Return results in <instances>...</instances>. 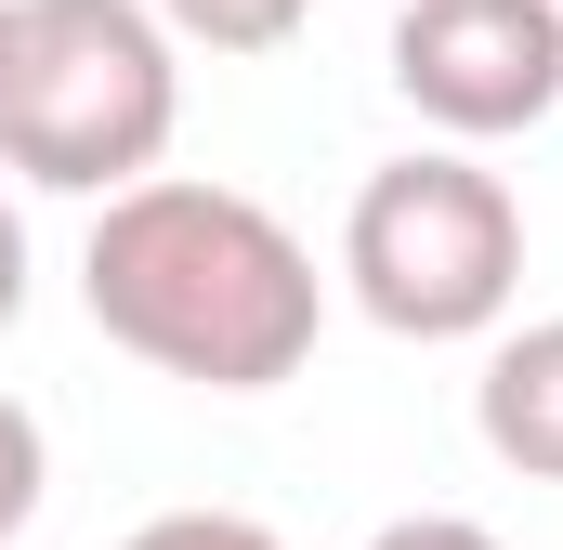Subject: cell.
<instances>
[{"label":"cell","instance_id":"cell-4","mask_svg":"<svg viewBox=\"0 0 563 550\" xmlns=\"http://www.w3.org/2000/svg\"><path fill=\"white\" fill-rule=\"evenodd\" d=\"M394 92L459 144H511L563 106V0H394Z\"/></svg>","mask_w":563,"mask_h":550},{"label":"cell","instance_id":"cell-9","mask_svg":"<svg viewBox=\"0 0 563 550\" xmlns=\"http://www.w3.org/2000/svg\"><path fill=\"white\" fill-rule=\"evenodd\" d=\"M367 550H498V538H485L472 512H407V525H380Z\"/></svg>","mask_w":563,"mask_h":550},{"label":"cell","instance_id":"cell-10","mask_svg":"<svg viewBox=\"0 0 563 550\" xmlns=\"http://www.w3.org/2000/svg\"><path fill=\"white\" fill-rule=\"evenodd\" d=\"M13 315H26V210L0 197V328H13Z\"/></svg>","mask_w":563,"mask_h":550},{"label":"cell","instance_id":"cell-5","mask_svg":"<svg viewBox=\"0 0 563 550\" xmlns=\"http://www.w3.org/2000/svg\"><path fill=\"white\" fill-rule=\"evenodd\" d=\"M472 432H485V459H498V472L563 485V315H538V328H498V341H485Z\"/></svg>","mask_w":563,"mask_h":550},{"label":"cell","instance_id":"cell-2","mask_svg":"<svg viewBox=\"0 0 563 550\" xmlns=\"http://www.w3.org/2000/svg\"><path fill=\"white\" fill-rule=\"evenodd\" d=\"M184 132V53L144 0H0V170L40 197H132Z\"/></svg>","mask_w":563,"mask_h":550},{"label":"cell","instance_id":"cell-7","mask_svg":"<svg viewBox=\"0 0 563 550\" xmlns=\"http://www.w3.org/2000/svg\"><path fill=\"white\" fill-rule=\"evenodd\" d=\"M40 485H53V446H40V419L0 394V550L40 525Z\"/></svg>","mask_w":563,"mask_h":550},{"label":"cell","instance_id":"cell-3","mask_svg":"<svg viewBox=\"0 0 563 550\" xmlns=\"http://www.w3.org/2000/svg\"><path fill=\"white\" fill-rule=\"evenodd\" d=\"M341 288L394 341H498L525 301V210L485 157L420 144L380 157L341 210Z\"/></svg>","mask_w":563,"mask_h":550},{"label":"cell","instance_id":"cell-8","mask_svg":"<svg viewBox=\"0 0 563 550\" xmlns=\"http://www.w3.org/2000/svg\"><path fill=\"white\" fill-rule=\"evenodd\" d=\"M119 550H288V538L250 525V512H157V525H132Z\"/></svg>","mask_w":563,"mask_h":550},{"label":"cell","instance_id":"cell-1","mask_svg":"<svg viewBox=\"0 0 563 550\" xmlns=\"http://www.w3.org/2000/svg\"><path fill=\"white\" fill-rule=\"evenodd\" d=\"M79 301L119 354H144L157 381H197V394H276L314 367V328H328L314 250L263 197L197 184V170H157L92 210Z\"/></svg>","mask_w":563,"mask_h":550},{"label":"cell","instance_id":"cell-6","mask_svg":"<svg viewBox=\"0 0 563 550\" xmlns=\"http://www.w3.org/2000/svg\"><path fill=\"white\" fill-rule=\"evenodd\" d=\"M170 26V53H288L314 0H144Z\"/></svg>","mask_w":563,"mask_h":550}]
</instances>
